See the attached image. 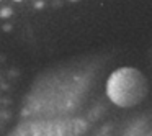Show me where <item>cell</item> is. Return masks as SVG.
Returning a JSON list of instances; mask_svg holds the SVG:
<instances>
[{
  "mask_svg": "<svg viewBox=\"0 0 152 136\" xmlns=\"http://www.w3.org/2000/svg\"><path fill=\"white\" fill-rule=\"evenodd\" d=\"M10 15H12V8H10V7L0 8V18H8Z\"/></svg>",
  "mask_w": 152,
  "mask_h": 136,
  "instance_id": "cell-1",
  "label": "cell"
},
{
  "mask_svg": "<svg viewBox=\"0 0 152 136\" xmlns=\"http://www.w3.org/2000/svg\"><path fill=\"white\" fill-rule=\"evenodd\" d=\"M15 2H21V0H15Z\"/></svg>",
  "mask_w": 152,
  "mask_h": 136,
  "instance_id": "cell-2",
  "label": "cell"
}]
</instances>
